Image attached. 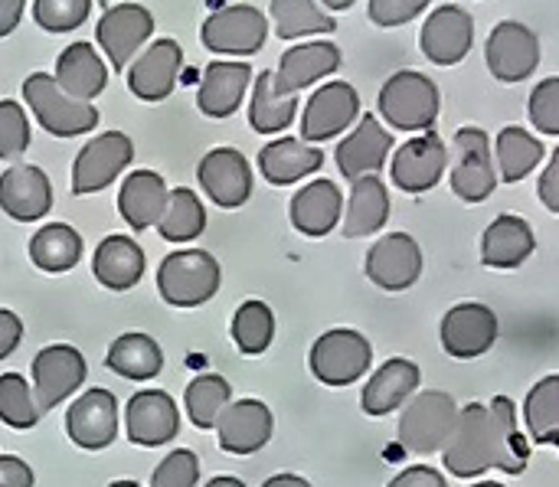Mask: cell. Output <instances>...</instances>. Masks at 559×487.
Instances as JSON below:
<instances>
[{
	"label": "cell",
	"mask_w": 559,
	"mask_h": 487,
	"mask_svg": "<svg viewBox=\"0 0 559 487\" xmlns=\"http://www.w3.org/2000/svg\"><path fill=\"white\" fill-rule=\"evenodd\" d=\"M298 115V95H285L275 88V72H262L252 88L249 105V124L259 134H278L285 131Z\"/></svg>",
	"instance_id": "37"
},
{
	"label": "cell",
	"mask_w": 559,
	"mask_h": 487,
	"mask_svg": "<svg viewBox=\"0 0 559 487\" xmlns=\"http://www.w3.org/2000/svg\"><path fill=\"white\" fill-rule=\"evenodd\" d=\"M344 62L341 49L334 43H301L285 49L278 69H275V88L285 95H298L301 88L314 85L318 79L337 72Z\"/></svg>",
	"instance_id": "27"
},
{
	"label": "cell",
	"mask_w": 559,
	"mask_h": 487,
	"mask_svg": "<svg viewBox=\"0 0 559 487\" xmlns=\"http://www.w3.org/2000/svg\"><path fill=\"white\" fill-rule=\"evenodd\" d=\"M455 147L459 161L449 174L452 193L465 203H481L495 193L498 187V167H495V147L488 131L481 128H459L455 131Z\"/></svg>",
	"instance_id": "7"
},
{
	"label": "cell",
	"mask_w": 559,
	"mask_h": 487,
	"mask_svg": "<svg viewBox=\"0 0 559 487\" xmlns=\"http://www.w3.org/2000/svg\"><path fill=\"white\" fill-rule=\"evenodd\" d=\"M537 193H540V203H544L550 213H559V147L554 151V157H550L547 170L540 174Z\"/></svg>",
	"instance_id": "51"
},
{
	"label": "cell",
	"mask_w": 559,
	"mask_h": 487,
	"mask_svg": "<svg viewBox=\"0 0 559 487\" xmlns=\"http://www.w3.org/2000/svg\"><path fill=\"white\" fill-rule=\"evenodd\" d=\"M275 20V33L282 39H301V36H318V33H334L337 20L321 10L314 0H272L269 7Z\"/></svg>",
	"instance_id": "39"
},
{
	"label": "cell",
	"mask_w": 559,
	"mask_h": 487,
	"mask_svg": "<svg viewBox=\"0 0 559 487\" xmlns=\"http://www.w3.org/2000/svg\"><path fill=\"white\" fill-rule=\"evenodd\" d=\"M203 226H206L203 200H200L193 190H187V187L170 190L167 210H164V216H160V223H157L160 236H164L167 242H190V239H197V236L203 233Z\"/></svg>",
	"instance_id": "41"
},
{
	"label": "cell",
	"mask_w": 559,
	"mask_h": 487,
	"mask_svg": "<svg viewBox=\"0 0 559 487\" xmlns=\"http://www.w3.org/2000/svg\"><path fill=\"white\" fill-rule=\"evenodd\" d=\"M527 115L540 134L559 138V75L537 82V88L531 92V102H527Z\"/></svg>",
	"instance_id": "47"
},
{
	"label": "cell",
	"mask_w": 559,
	"mask_h": 487,
	"mask_svg": "<svg viewBox=\"0 0 559 487\" xmlns=\"http://www.w3.org/2000/svg\"><path fill=\"white\" fill-rule=\"evenodd\" d=\"M472 487H504L501 482H478V485H472Z\"/></svg>",
	"instance_id": "58"
},
{
	"label": "cell",
	"mask_w": 559,
	"mask_h": 487,
	"mask_svg": "<svg viewBox=\"0 0 559 487\" xmlns=\"http://www.w3.org/2000/svg\"><path fill=\"white\" fill-rule=\"evenodd\" d=\"M432 0H370L367 16L377 26H406L409 20H416L419 13L429 10Z\"/></svg>",
	"instance_id": "49"
},
{
	"label": "cell",
	"mask_w": 559,
	"mask_h": 487,
	"mask_svg": "<svg viewBox=\"0 0 559 487\" xmlns=\"http://www.w3.org/2000/svg\"><path fill=\"white\" fill-rule=\"evenodd\" d=\"M354 121H360V95L350 82H328L321 85L301 115V141L321 144L347 131Z\"/></svg>",
	"instance_id": "14"
},
{
	"label": "cell",
	"mask_w": 559,
	"mask_h": 487,
	"mask_svg": "<svg viewBox=\"0 0 559 487\" xmlns=\"http://www.w3.org/2000/svg\"><path fill=\"white\" fill-rule=\"evenodd\" d=\"M498 314L481 301H462L445 311L439 324V337L449 357L455 360H475L485 357L498 341Z\"/></svg>",
	"instance_id": "12"
},
{
	"label": "cell",
	"mask_w": 559,
	"mask_h": 487,
	"mask_svg": "<svg viewBox=\"0 0 559 487\" xmlns=\"http://www.w3.org/2000/svg\"><path fill=\"white\" fill-rule=\"evenodd\" d=\"M475 46V16L459 3L436 7L423 29H419V49L432 66H459Z\"/></svg>",
	"instance_id": "10"
},
{
	"label": "cell",
	"mask_w": 559,
	"mask_h": 487,
	"mask_svg": "<svg viewBox=\"0 0 559 487\" xmlns=\"http://www.w3.org/2000/svg\"><path fill=\"white\" fill-rule=\"evenodd\" d=\"M124 429L134 446L157 449L177 439L180 432V409L164 390H141L128 400L124 409Z\"/></svg>",
	"instance_id": "19"
},
{
	"label": "cell",
	"mask_w": 559,
	"mask_h": 487,
	"mask_svg": "<svg viewBox=\"0 0 559 487\" xmlns=\"http://www.w3.org/2000/svg\"><path fill=\"white\" fill-rule=\"evenodd\" d=\"M377 108L380 118L400 131H432L442 111V92L426 72L400 69L383 82L377 95Z\"/></svg>",
	"instance_id": "2"
},
{
	"label": "cell",
	"mask_w": 559,
	"mask_h": 487,
	"mask_svg": "<svg viewBox=\"0 0 559 487\" xmlns=\"http://www.w3.org/2000/svg\"><path fill=\"white\" fill-rule=\"evenodd\" d=\"M262 487H311L305 478H298V475H275V478H269Z\"/></svg>",
	"instance_id": "55"
},
{
	"label": "cell",
	"mask_w": 559,
	"mask_h": 487,
	"mask_svg": "<svg viewBox=\"0 0 559 487\" xmlns=\"http://www.w3.org/2000/svg\"><path fill=\"white\" fill-rule=\"evenodd\" d=\"M167 183L160 174L154 170H134L124 177L121 193H118V213L131 229H151L160 223L164 210H167Z\"/></svg>",
	"instance_id": "31"
},
{
	"label": "cell",
	"mask_w": 559,
	"mask_h": 487,
	"mask_svg": "<svg viewBox=\"0 0 559 487\" xmlns=\"http://www.w3.org/2000/svg\"><path fill=\"white\" fill-rule=\"evenodd\" d=\"M275 429L272 409L262 400H236L216 419L219 449L229 455H255L269 446Z\"/></svg>",
	"instance_id": "21"
},
{
	"label": "cell",
	"mask_w": 559,
	"mask_h": 487,
	"mask_svg": "<svg viewBox=\"0 0 559 487\" xmlns=\"http://www.w3.org/2000/svg\"><path fill=\"white\" fill-rule=\"evenodd\" d=\"M29 147V121L20 102H0V161H16Z\"/></svg>",
	"instance_id": "46"
},
{
	"label": "cell",
	"mask_w": 559,
	"mask_h": 487,
	"mask_svg": "<svg viewBox=\"0 0 559 487\" xmlns=\"http://www.w3.org/2000/svg\"><path fill=\"white\" fill-rule=\"evenodd\" d=\"M537 252V233L534 226L518 213H501L491 219V226L481 236V262L498 272L521 269Z\"/></svg>",
	"instance_id": "25"
},
{
	"label": "cell",
	"mask_w": 559,
	"mask_h": 487,
	"mask_svg": "<svg viewBox=\"0 0 559 487\" xmlns=\"http://www.w3.org/2000/svg\"><path fill=\"white\" fill-rule=\"evenodd\" d=\"M485 62L498 82H524L540 66V36L521 20H501L485 43Z\"/></svg>",
	"instance_id": "9"
},
{
	"label": "cell",
	"mask_w": 559,
	"mask_h": 487,
	"mask_svg": "<svg viewBox=\"0 0 559 487\" xmlns=\"http://www.w3.org/2000/svg\"><path fill=\"white\" fill-rule=\"evenodd\" d=\"M66 432L85 452L108 449L118 436V400H115V393H108V390L82 393L66 413Z\"/></svg>",
	"instance_id": "20"
},
{
	"label": "cell",
	"mask_w": 559,
	"mask_h": 487,
	"mask_svg": "<svg viewBox=\"0 0 559 487\" xmlns=\"http://www.w3.org/2000/svg\"><path fill=\"white\" fill-rule=\"evenodd\" d=\"M390 219V190L380 180V174H367L350 180V197L344 210V236L364 239L386 226Z\"/></svg>",
	"instance_id": "32"
},
{
	"label": "cell",
	"mask_w": 559,
	"mask_h": 487,
	"mask_svg": "<svg viewBox=\"0 0 559 487\" xmlns=\"http://www.w3.org/2000/svg\"><path fill=\"white\" fill-rule=\"evenodd\" d=\"M321 164H324V151L301 138H278V141L265 144L259 154V170L275 187L298 183L301 177L318 174Z\"/></svg>",
	"instance_id": "33"
},
{
	"label": "cell",
	"mask_w": 559,
	"mask_h": 487,
	"mask_svg": "<svg viewBox=\"0 0 559 487\" xmlns=\"http://www.w3.org/2000/svg\"><path fill=\"white\" fill-rule=\"evenodd\" d=\"M95 278L111 292H128L144 275V252L131 236H108L98 242L92 256Z\"/></svg>",
	"instance_id": "34"
},
{
	"label": "cell",
	"mask_w": 559,
	"mask_h": 487,
	"mask_svg": "<svg viewBox=\"0 0 559 487\" xmlns=\"http://www.w3.org/2000/svg\"><path fill=\"white\" fill-rule=\"evenodd\" d=\"M445 472L455 478H481L498 468L504 475H521L527 468V442L518 432V409L508 396L485 403H468L459 409L452 439L442 449Z\"/></svg>",
	"instance_id": "1"
},
{
	"label": "cell",
	"mask_w": 559,
	"mask_h": 487,
	"mask_svg": "<svg viewBox=\"0 0 559 487\" xmlns=\"http://www.w3.org/2000/svg\"><path fill=\"white\" fill-rule=\"evenodd\" d=\"M275 337V314L265 301H246L233 314V341L246 357H259L269 351Z\"/></svg>",
	"instance_id": "43"
},
{
	"label": "cell",
	"mask_w": 559,
	"mask_h": 487,
	"mask_svg": "<svg viewBox=\"0 0 559 487\" xmlns=\"http://www.w3.org/2000/svg\"><path fill=\"white\" fill-rule=\"evenodd\" d=\"M370 364H373V347L354 328H334L321 334L308 354V367L314 380L324 387H350L370 370Z\"/></svg>",
	"instance_id": "6"
},
{
	"label": "cell",
	"mask_w": 559,
	"mask_h": 487,
	"mask_svg": "<svg viewBox=\"0 0 559 487\" xmlns=\"http://www.w3.org/2000/svg\"><path fill=\"white\" fill-rule=\"evenodd\" d=\"M524 423L537 446L559 442V373L544 377L524 403Z\"/></svg>",
	"instance_id": "40"
},
{
	"label": "cell",
	"mask_w": 559,
	"mask_h": 487,
	"mask_svg": "<svg viewBox=\"0 0 559 487\" xmlns=\"http://www.w3.org/2000/svg\"><path fill=\"white\" fill-rule=\"evenodd\" d=\"M197 180L203 193L223 210H236L252 197V170H249L246 154L236 147H213L200 161Z\"/></svg>",
	"instance_id": "18"
},
{
	"label": "cell",
	"mask_w": 559,
	"mask_h": 487,
	"mask_svg": "<svg viewBox=\"0 0 559 487\" xmlns=\"http://www.w3.org/2000/svg\"><path fill=\"white\" fill-rule=\"evenodd\" d=\"M197 482H200V462L187 449L170 452L151 475V487H197Z\"/></svg>",
	"instance_id": "48"
},
{
	"label": "cell",
	"mask_w": 559,
	"mask_h": 487,
	"mask_svg": "<svg viewBox=\"0 0 559 487\" xmlns=\"http://www.w3.org/2000/svg\"><path fill=\"white\" fill-rule=\"evenodd\" d=\"M265 36H269V16H262V10L252 3L219 7L216 13L206 16L200 29L203 46L226 56H252L262 49Z\"/></svg>",
	"instance_id": "8"
},
{
	"label": "cell",
	"mask_w": 559,
	"mask_h": 487,
	"mask_svg": "<svg viewBox=\"0 0 559 487\" xmlns=\"http://www.w3.org/2000/svg\"><path fill=\"white\" fill-rule=\"evenodd\" d=\"M229 400H233V387L223 377H216V373L197 377L187 387V396H183L187 416H190V423L197 429H216V419L229 406Z\"/></svg>",
	"instance_id": "42"
},
{
	"label": "cell",
	"mask_w": 559,
	"mask_h": 487,
	"mask_svg": "<svg viewBox=\"0 0 559 487\" xmlns=\"http://www.w3.org/2000/svg\"><path fill=\"white\" fill-rule=\"evenodd\" d=\"M344 213V197L334 180H311L292 197V226L301 236L321 239L328 236Z\"/></svg>",
	"instance_id": "29"
},
{
	"label": "cell",
	"mask_w": 559,
	"mask_h": 487,
	"mask_svg": "<svg viewBox=\"0 0 559 487\" xmlns=\"http://www.w3.org/2000/svg\"><path fill=\"white\" fill-rule=\"evenodd\" d=\"M134 144L124 131H105L92 138L72 164V193L88 197L115 183V177L131 164Z\"/></svg>",
	"instance_id": "11"
},
{
	"label": "cell",
	"mask_w": 559,
	"mask_h": 487,
	"mask_svg": "<svg viewBox=\"0 0 559 487\" xmlns=\"http://www.w3.org/2000/svg\"><path fill=\"white\" fill-rule=\"evenodd\" d=\"M219 262L206 249L170 252L157 269V292L174 308H200L219 292Z\"/></svg>",
	"instance_id": "4"
},
{
	"label": "cell",
	"mask_w": 559,
	"mask_h": 487,
	"mask_svg": "<svg viewBox=\"0 0 559 487\" xmlns=\"http://www.w3.org/2000/svg\"><path fill=\"white\" fill-rule=\"evenodd\" d=\"M459 406L445 390L416 393L400 413V446L413 455H436L452 439Z\"/></svg>",
	"instance_id": "3"
},
{
	"label": "cell",
	"mask_w": 559,
	"mask_h": 487,
	"mask_svg": "<svg viewBox=\"0 0 559 487\" xmlns=\"http://www.w3.org/2000/svg\"><path fill=\"white\" fill-rule=\"evenodd\" d=\"M151 33H154V16L141 3H115L102 13L95 26V39L105 49L111 69H124Z\"/></svg>",
	"instance_id": "17"
},
{
	"label": "cell",
	"mask_w": 559,
	"mask_h": 487,
	"mask_svg": "<svg viewBox=\"0 0 559 487\" xmlns=\"http://www.w3.org/2000/svg\"><path fill=\"white\" fill-rule=\"evenodd\" d=\"M23 98L33 118L56 138H75L98 124V108L92 102L69 98L49 72H33L23 82Z\"/></svg>",
	"instance_id": "5"
},
{
	"label": "cell",
	"mask_w": 559,
	"mask_h": 487,
	"mask_svg": "<svg viewBox=\"0 0 559 487\" xmlns=\"http://www.w3.org/2000/svg\"><path fill=\"white\" fill-rule=\"evenodd\" d=\"M252 82V69L246 62H210L200 79L197 105L206 118H229L242 105V95Z\"/></svg>",
	"instance_id": "28"
},
{
	"label": "cell",
	"mask_w": 559,
	"mask_h": 487,
	"mask_svg": "<svg viewBox=\"0 0 559 487\" xmlns=\"http://www.w3.org/2000/svg\"><path fill=\"white\" fill-rule=\"evenodd\" d=\"M82 259V236L66 226V223H52L43 226L33 239H29V262L43 272H69L75 269Z\"/></svg>",
	"instance_id": "38"
},
{
	"label": "cell",
	"mask_w": 559,
	"mask_h": 487,
	"mask_svg": "<svg viewBox=\"0 0 559 487\" xmlns=\"http://www.w3.org/2000/svg\"><path fill=\"white\" fill-rule=\"evenodd\" d=\"M108 487H141V485H134V482H111Z\"/></svg>",
	"instance_id": "59"
},
{
	"label": "cell",
	"mask_w": 559,
	"mask_h": 487,
	"mask_svg": "<svg viewBox=\"0 0 559 487\" xmlns=\"http://www.w3.org/2000/svg\"><path fill=\"white\" fill-rule=\"evenodd\" d=\"M39 406L33 396V387L20 373H3L0 377V423L10 429H33L39 423Z\"/></svg>",
	"instance_id": "44"
},
{
	"label": "cell",
	"mask_w": 559,
	"mask_h": 487,
	"mask_svg": "<svg viewBox=\"0 0 559 487\" xmlns=\"http://www.w3.org/2000/svg\"><path fill=\"white\" fill-rule=\"evenodd\" d=\"M393 147H396V141L383 128V121L377 115H364L357 121V128L341 141L334 161H337V170L347 180H357V177H367V174H380Z\"/></svg>",
	"instance_id": "22"
},
{
	"label": "cell",
	"mask_w": 559,
	"mask_h": 487,
	"mask_svg": "<svg viewBox=\"0 0 559 487\" xmlns=\"http://www.w3.org/2000/svg\"><path fill=\"white\" fill-rule=\"evenodd\" d=\"M423 249L419 242L409 236V233H386L380 236V242L370 246L367 259H364V269H367V278L383 288V292H406L419 282L423 275Z\"/></svg>",
	"instance_id": "13"
},
{
	"label": "cell",
	"mask_w": 559,
	"mask_h": 487,
	"mask_svg": "<svg viewBox=\"0 0 559 487\" xmlns=\"http://www.w3.org/2000/svg\"><path fill=\"white\" fill-rule=\"evenodd\" d=\"M56 85L75 98V102H92L95 95L105 92L108 85V69L92 49V43H69L59 59H56Z\"/></svg>",
	"instance_id": "30"
},
{
	"label": "cell",
	"mask_w": 559,
	"mask_h": 487,
	"mask_svg": "<svg viewBox=\"0 0 559 487\" xmlns=\"http://www.w3.org/2000/svg\"><path fill=\"white\" fill-rule=\"evenodd\" d=\"M85 383V357L69 344L43 347L33 357V396L39 413L59 406Z\"/></svg>",
	"instance_id": "16"
},
{
	"label": "cell",
	"mask_w": 559,
	"mask_h": 487,
	"mask_svg": "<svg viewBox=\"0 0 559 487\" xmlns=\"http://www.w3.org/2000/svg\"><path fill=\"white\" fill-rule=\"evenodd\" d=\"M23 341V321L13 314V311H3L0 308V360L10 357Z\"/></svg>",
	"instance_id": "53"
},
{
	"label": "cell",
	"mask_w": 559,
	"mask_h": 487,
	"mask_svg": "<svg viewBox=\"0 0 559 487\" xmlns=\"http://www.w3.org/2000/svg\"><path fill=\"white\" fill-rule=\"evenodd\" d=\"M449 170V147L436 131H423L419 138L406 141L393 154V183L403 193H426L439 187V180Z\"/></svg>",
	"instance_id": "15"
},
{
	"label": "cell",
	"mask_w": 559,
	"mask_h": 487,
	"mask_svg": "<svg viewBox=\"0 0 559 487\" xmlns=\"http://www.w3.org/2000/svg\"><path fill=\"white\" fill-rule=\"evenodd\" d=\"M390 487H449L445 485V475L442 472H436L432 465H413V468H406V472H400Z\"/></svg>",
	"instance_id": "50"
},
{
	"label": "cell",
	"mask_w": 559,
	"mask_h": 487,
	"mask_svg": "<svg viewBox=\"0 0 559 487\" xmlns=\"http://www.w3.org/2000/svg\"><path fill=\"white\" fill-rule=\"evenodd\" d=\"M328 10H347V7H354L357 0H321Z\"/></svg>",
	"instance_id": "57"
},
{
	"label": "cell",
	"mask_w": 559,
	"mask_h": 487,
	"mask_svg": "<svg viewBox=\"0 0 559 487\" xmlns=\"http://www.w3.org/2000/svg\"><path fill=\"white\" fill-rule=\"evenodd\" d=\"M206 487H246V485H242L239 478H226V475H223V478H213Z\"/></svg>",
	"instance_id": "56"
},
{
	"label": "cell",
	"mask_w": 559,
	"mask_h": 487,
	"mask_svg": "<svg viewBox=\"0 0 559 487\" xmlns=\"http://www.w3.org/2000/svg\"><path fill=\"white\" fill-rule=\"evenodd\" d=\"M0 487H33V472L16 455H0Z\"/></svg>",
	"instance_id": "52"
},
{
	"label": "cell",
	"mask_w": 559,
	"mask_h": 487,
	"mask_svg": "<svg viewBox=\"0 0 559 487\" xmlns=\"http://www.w3.org/2000/svg\"><path fill=\"white\" fill-rule=\"evenodd\" d=\"M419 383H423L419 364H413L406 357H393L370 377V383L364 387L360 406L373 419L390 416V413L403 409L419 393Z\"/></svg>",
	"instance_id": "26"
},
{
	"label": "cell",
	"mask_w": 559,
	"mask_h": 487,
	"mask_svg": "<svg viewBox=\"0 0 559 487\" xmlns=\"http://www.w3.org/2000/svg\"><path fill=\"white\" fill-rule=\"evenodd\" d=\"M26 0H0V36H10L23 20Z\"/></svg>",
	"instance_id": "54"
},
{
	"label": "cell",
	"mask_w": 559,
	"mask_h": 487,
	"mask_svg": "<svg viewBox=\"0 0 559 487\" xmlns=\"http://www.w3.org/2000/svg\"><path fill=\"white\" fill-rule=\"evenodd\" d=\"M108 370H115L118 377L124 380H154L164 367V351L154 337L141 334V331H131V334H121L111 347H108V357H105Z\"/></svg>",
	"instance_id": "36"
},
{
	"label": "cell",
	"mask_w": 559,
	"mask_h": 487,
	"mask_svg": "<svg viewBox=\"0 0 559 487\" xmlns=\"http://www.w3.org/2000/svg\"><path fill=\"white\" fill-rule=\"evenodd\" d=\"M183 66V49L174 39L151 43L128 69V88L141 102H164L174 92L177 72Z\"/></svg>",
	"instance_id": "23"
},
{
	"label": "cell",
	"mask_w": 559,
	"mask_h": 487,
	"mask_svg": "<svg viewBox=\"0 0 559 487\" xmlns=\"http://www.w3.org/2000/svg\"><path fill=\"white\" fill-rule=\"evenodd\" d=\"M52 206V183L33 164H13L0 174V210L16 223H36Z\"/></svg>",
	"instance_id": "24"
},
{
	"label": "cell",
	"mask_w": 559,
	"mask_h": 487,
	"mask_svg": "<svg viewBox=\"0 0 559 487\" xmlns=\"http://www.w3.org/2000/svg\"><path fill=\"white\" fill-rule=\"evenodd\" d=\"M544 157H547V144L527 128L518 124L504 128L495 141V167H498V180L504 183H521L540 167Z\"/></svg>",
	"instance_id": "35"
},
{
	"label": "cell",
	"mask_w": 559,
	"mask_h": 487,
	"mask_svg": "<svg viewBox=\"0 0 559 487\" xmlns=\"http://www.w3.org/2000/svg\"><path fill=\"white\" fill-rule=\"evenodd\" d=\"M92 0H33V20L49 33H72L85 23Z\"/></svg>",
	"instance_id": "45"
}]
</instances>
